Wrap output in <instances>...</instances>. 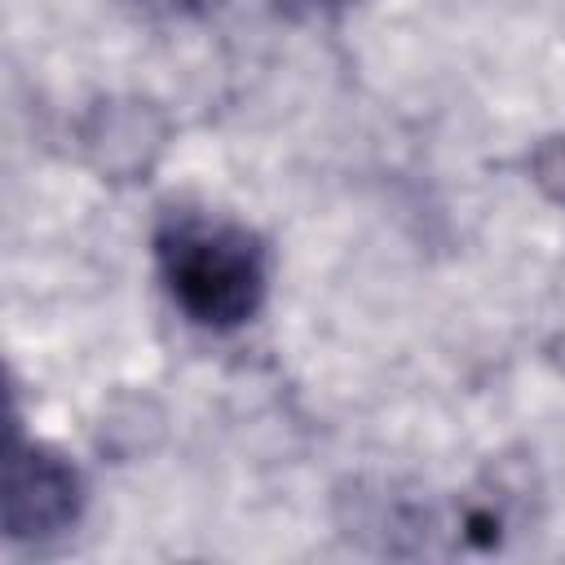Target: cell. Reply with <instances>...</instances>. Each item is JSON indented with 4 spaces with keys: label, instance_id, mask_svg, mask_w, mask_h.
Listing matches in <instances>:
<instances>
[{
    "label": "cell",
    "instance_id": "4",
    "mask_svg": "<svg viewBox=\"0 0 565 565\" xmlns=\"http://www.w3.org/2000/svg\"><path fill=\"white\" fill-rule=\"evenodd\" d=\"M159 4H168V9H185V4H194V0H159Z\"/></svg>",
    "mask_w": 565,
    "mask_h": 565
},
{
    "label": "cell",
    "instance_id": "1",
    "mask_svg": "<svg viewBox=\"0 0 565 565\" xmlns=\"http://www.w3.org/2000/svg\"><path fill=\"white\" fill-rule=\"evenodd\" d=\"M159 278L172 305L207 327L234 331L252 322L269 291V260L252 230L203 216V212H172L154 234Z\"/></svg>",
    "mask_w": 565,
    "mask_h": 565
},
{
    "label": "cell",
    "instance_id": "2",
    "mask_svg": "<svg viewBox=\"0 0 565 565\" xmlns=\"http://www.w3.org/2000/svg\"><path fill=\"white\" fill-rule=\"evenodd\" d=\"M84 481L49 446H13L9 459V539H57L79 521Z\"/></svg>",
    "mask_w": 565,
    "mask_h": 565
},
{
    "label": "cell",
    "instance_id": "3",
    "mask_svg": "<svg viewBox=\"0 0 565 565\" xmlns=\"http://www.w3.org/2000/svg\"><path fill=\"white\" fill-rule=\"evenodd\" d=\"M278 4H287L296 13H327V9H340L344 0H278Z\"/></svg>",
    "mask_w": 565,
    "mask_h": 565
}]
</instances>
